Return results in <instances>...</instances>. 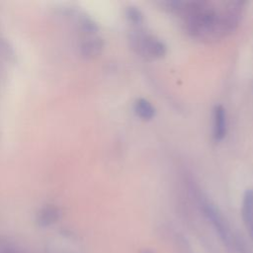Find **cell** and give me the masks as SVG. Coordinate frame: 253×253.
Instances as JSON below:
<instances>
[{"label":"cell","mask_w":253,"mask_h":253,"mask_svg":"<svg viewBox=\"0 0 253 253\" xmlns=\"http://www.w3.org/2000/svg\"><path fill=\"white\" fill-rule=\"evenodd\" d=\"M133 112L141 120L148 121L154 118L155 108L152 104L144 98H138L133 103Z\"/></svg>","instance_id":"obj_6"},{"label":"cell","mask_w":253,"mask_h":253,"mask_svg":"<svg viewBox=\"0 0 253 253\" xmlns=\"http://www.w3.org/2000/svg\"><path fill=\"white\" fill-rule=\"evenodd\" d=\"M142 253H153L152 251H150V250H143L142 251Z\"/></svg>","instance_id":"obj_9"},{"label":"cell","mask_w":253,"mask_h":253,"mask_svg":"<svg viewBox=\"0 0 253 253\" xmlns=\"http://www.w3.org/2000/svg\"><path fill=\"white\" fill-rule=\"evenodd\" d=\"M56 212L54 211H47L46 212L42 213V217H41V222L44 225L52 223L54 220H56Z\"/></svg>","instance_id":"obj_8"},{"label":"cell","mask_w":253,"mask_h":253,"mask_svg":"<svg viewBox=\"0 0 253 253\" xmlns=\"http://www.w3.org/2000/svg\"><path fill=\"white\" fill-rule=\"evenodd\" d=\"M241 214L245 226L253 240V189L246 190L243 195Z\"/></svg>","instance_id":"obj_5"},{"label":"cell","mask_w":253,"mask_h":253,"mask_svg":"<svg viewBox=\"0 0 253 253\" xmlns=\"http://www.w3.org/2000/svg\"><path fill=\"white\" fill-rule=\"evenodd\" d=\"M199 201L204 214L211 223L212 227L214 228L220 239L227 246H230L233 243V237L230 226L225 217L223 216L222 212L212 202L209 201L206 197L200 195Z\"/></svg>","instance_id":"obj_3"},{"label":"cell","mask_w":253,"mask_h":253,"mask_svg":"<svg viewBox=\"0 0 253 253\" xmlns=\"http://www.w3.org/2000/svg\"><path fill=\"white\" fill-rule=\"evenodd\" d=\"M170 12L180 16L187 33L206 42L220 40L236 30L244 3L205 0H171L162 2Z\"/></svg>","instance_id":"obj_1"},{"label":"cell","mask_w":253,"mask_h":253,"mask_svg":"<svg viewBox=\"0 0 253 253\" xmlns=\"http://www.w3.org/2000/svg\"><path fill=\"white\" fill-rule=\"evenodd\" d=\"M126 17L129 24L134 26L135 28H140L143 23V14L135 6H128L126 10Z\"/></svg>","instance_id":"obj_7"},{"label":"cell","mask_w":253,"mask_h":253,"mask_svg":"<svg viewBox=\"0 0 253 253\" xmlns=\"http://www.w3.org/2000/svg\"><path fill=\"white\" fill-rule=\"evenodd\" d=\"M212 118V137L215 141H221L227 133V116L222 105L214 106Z\"/></svg>","instance_id":"obj_4"},{"label":"cell","mask_w":253,"mask_h":253,"mask_svg":"<svg viewBox=\"0 0 253 253\" xmlns=\"http://www.w3.org/2000/svg\"><path fill=\"white\" fill-rule=\"evenodd\" d=\"M128 41L133 51L146 59H158L167 52V46L160 39L141 28L132 30Z\"/></svg>","instance_id":"obj_2"}]
</instances>
